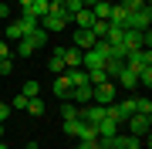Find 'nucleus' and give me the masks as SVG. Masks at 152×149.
<instances>
[{
  "mask_svg": "<svg viewBox=\"0 0 152 149\" xmlns=\"http://www.w3.org/2000/svg\"><path fill=\"white\" fill-rule=\"evenodd\" d=\"M44 44H48V31H44V27H37V31L24 34V37L17 41V54H20V58H31L34 51H37V48H44Z\"/></svg>",
  "mask_w": 152,
  "mask_h": 149,
  "instance_id": "f257e3e1",
  "label": "nucleus"
},
{
  "mask_svg": "<svg viewBox=\"0 0 152 149\" xmlns=\"http://www.w3.org/2000/svg\"><path fill=\"white\" fill-rule=\"evenodd\" d=\"M122 65L125 68H132V71H142V68H152V51L149 48H135V51H129V54L122 58Z\"/></svg>",
  "mask_w": 152,
  "mask_h": 149,
  "instance_id": "f03ea898",
  "label": "nucleus"
},
{
  "mask_svg": "<svg viewBox=\"0 0 152 149\" xmlns=\"http://www.w3.org/2000/svg\"><path fill=\"white\" fill-rule=\"evenodd\" d=\"M71 24V14H64V10H48L41 17V27L48 31V34H58V31H64Z\"/></svg>",
  "mask_w": 152,
  "mask_h": 149,
  "instance_id": "7ed1b4c3",
  "label": "nucleus"
},
{
  "mask_svg": "<svg viewBox=\"0 0 152 149\" xmlns=\"http://www.w3.org/2000/svg\"><path fill=\"white\" fill-rule=\"evenodd\" d=\"M122 126H129V136L142 139V136H149V129H152V115H139V112H132Z\"/></svg>",
  "mask_w": 152,
  "mask_h": 149,
  "instance_id": "20e7f679",
  "label": "nucleus"
},
{
  "mask_svg": "<svg viewBox=\"0 0 152 149\" xmlns=\"http://www.w3.org/2000/svg\"><path fill=\"white\" fill-rule=\"evenodd\" d=\"M78 119L88 122V126H98V122L105 119V105H95V102H88L85 109H78Z\"/></svg>",
  "mask_w": 152,
  "mask_h": 149,
  "instance_id": "39448f33",
  "label": "nucleus"
},
{
  "mask_svg": "<svg viewBox=\"0 0 152 149\" xmlns=\"http://www.w3.org/2000/svg\"><path fill=\"white\" fill-rule=\"evenodd\" d=\"M112 98H115V85H112V81L91 85V102H95V105H108Z\"/></svg>",
  "mask_w": 152,
  "mask_h": 149,
  "instance_id": "423d86ee",
  "label": "nucleus"
},
{
  "mask_svg": "<svg viewBox=\"0 0 152 149\" xmlns=\"http://www.w3.org/2000/svg\"><path fill=\"white\" fill-rule=\"evenodd\" d=\"M149 24H152V7L145 4L142 10L135 14H129V27H135V31H149Z\"/></svg>",
  "mask_w": 152,
  "mask_h": 149,
  "instance_id": "0eeeda50",
  "label": "nucleus"
},
{
  "mask_svg": "<svg viewBox=\"0 0 152 149\" xmlns=\"http://www.w3.org/2000/svg\"><path fill=\"white\" fill-rule=\"evenodd\" d=\"M122 44L129 48V51H135V48H145V31L125 27V31H122Z\"/></svg>",
  "mask_w": 152,
  "mask_h": 149,
  "instance_id": "6e6552de",
  "label": "nucleus"
},
{
  "mask_svg": "<svg viewBox=\"0 0 152 149\" xmlns=\"http://www.w3.org/2000/svg\"><path fill=\"white\" fill-rule=\"evenodd\" d=\"M48 7H51V0H31V4H24V17H34L41 24V17L48 14Z\"/></svg>",
  "mask_w": 152,
  "mask_h": 149,
  "instance_id": "1a4fd4ad",
  "label": "nucleus"
},
{
  "mask_svg": "<svg viewBox=\"0 0 152 149\" xmlns=\"http://www.w3.org/2000/svg\"><path fill=\"white\" fill-rule=\"evenodd\" d=\"M95 34H91V27H78L75 31V48H81V51H91L95 48Z\"/></svg>",
  "mask_w": 152,
  "mask_h": 149,
  "instance_id": "9d476101",
  "label": "nucleus"
},
{
  "mask_svg": "<svg viewBox=\"0 0 152 149\" xmlns=\"http://www.w3.org/2000/svg\"><path fill=\"white\" fill-rule=\"evenodd\" d=\"M108 24H112V27H129V10H125V7L122 4H112V14H108Z\"/></svg>",
  "mask_w": 152,
  "mask_h": 149,
  "instance_id": "9b49d317",
  "label": "nucleus"
},
{
  "mask_svg": "<svg viewBox=\"0 0 152 149\" xmlns=\"http://www.w3.org/2000/svg\"><path fill=\"white\" fill-rule=\"evenodd\" d=\"M105 65V54H102V51H85V54H81V68H85V71H88V68H102Z\"/></svg>",
  "mask_w": 152,
  "mask_h": 149,
  "instance_id": "f8f14e48",
  "label": "nucleus"
},
{
  "mask_svg": "<svg viewBox=\"0 0 152 149\" xmlns=\"http://www.w3.org/2000/svg\"><path fill=\"white\" fill-rule=\"evenodd\" d=\"M95 129H98V136H115V132L122 129V122H118V119H112V115H105Z\"/></svg>",
  "mask_w": 152,
  "mask_h": 149,
  "instance_id": "ddd939ff",
  "label": "nucleus"
},
{
  "mask_svg": "<svg viewBox=\"0 0 152 149\" xmlns=\"http://www.w3.org/2000/svg\"><path fill=\"white\" fill-rule=\"evenodd\" d=\"M81 48H64L61 51V58H64V68H81Z\"/></svg>",
  "mask_w": 152,
  "mask_h": 149,
  "instance_id": "4468645a",
  "label": "nucleus"
},
{
  "mask_svg": "<svg viewBox=\"0 0 152 149\" xmlns=\"http://www.w3.org/2000/svg\"><path fill=\"white\" fill-rule=\"evenodd\" d=\"M115 78H118V85H122V88H135V85H139V75L132 71V68H125V65H122V71L115 75Z\"/></svg>",
  "mask_w": 152,
  "mask_h": 149,
  "instance_id": "2eb2a0df",
  "label": "nucleus"
},
{
  "mask_svg": "<svg viewBox=\"0 0 152 149\" xmlns=\"http://www.w3.org/2000/svg\"><path fill=\"white\" fill-rule=\"evenodd\" d=\"M68 92H71V81H68V75L61 71V75L54 78V95H58L61 102H68Z\"/></svg>",
  "mask_w": 152,
  "mask_h": 149,
  "instance_id": "dca6fc26",
  "label": "nucleus"
},
{
  "mask_svg": "<svg viewBox=\"0 0 152 149\" xmlns=\"http://www.w3.org/2000/svg\"><path fill=\"white\" fill-rule=\"evenodd\" d=\"M71 21H75L78 27H91V24H95V14H91V7H81V10L71 17Z\"/></svg>",
  "mask_w": 152,
  "mask_h": 149,
  "instance_id": "f3484780",
  "label": "nucleus"
},
{
  "mask_svg": "<svg viewBox=\"0 0 152 149\" xmlns=\"http://www.w3.org/2000/svg\"><path fill=\"white\" fill-rule=\"evenodd\" d=\"M91 14H95V21H108L112 4H108V0H98V4H91Z\"/></svg>",
  "mask_w": 152,
  "mask_h": 149,
  "instance_id": "a211bd4d",
  "label": "nucleus"
},
{
  "mask_svg": "<svg viewBox=\"0 0 152 149\" xmlns=\"http://www.w3.org/2000/svg\"><path fill=\"white\" fill-rule=\"evenodd\" d=\"M102 71L108 75V78H115L122 71V58H105V65H102Z\"/></svg>",
  "mask_w": 152,
  "mask_h": 149,
  "instance_id": "6ab92c4d",
  "label": "nucleus"
},
{
  "mask_svg": "<svg viewBox=\"0 0 152 149\" xmlns=\"http://www.w3.org/2000/svg\"><path fill=\"white\" fill-rule=\"evenodd\" d=\"M20 95H27V98H41V85H37V81H34V78H31V81H24Z\"/></svg>",
  "mask_w": 152,
  "mask_h": 149,
  "instance_id": "aec40b11",
  "label": "nucleus"
},
{
  "mask_svg": "<svg viewBox=\"0 0 152 149\" xmlns=\"http://www.w3.org/2000/svg\"><path fill=\"white\" fill-rule=\"evenodd\" d=\"M81 126H85L81 119H64V136H78V132H81Z\"/></svg>",
  "mask_w": 152,
  "mask_h": 149,
  "instance_id": "412c9836",
  "label": "nucleus"
},
{
  "mask_svg": "<svg viewBox=\"0 0 152 149\" xmlns=\"http://www.w3.org/2000/svg\"><path fill=\"white\" fill-rule=\"evenodd\" d=\"M132 102H135V112H139V115H152V102H149V98L139 95V98H132Z\"/></svg>",
  "mask_w": 152,
  "mask_h": 149,
  "instance_id": "4be33fe9",
  "label": "nucleus"
},
{
  "mask_svg": "<svg viewBox=\"0 0 152 149\" xmlns=\"http://www.w3.org/2000/svg\"><path fill=\"white\" fill-rule=\"evenodd\" d=\"M17 24H20V31H24V34H31V31H37V27H41L34 17H24V14H20V21H17Z\"/></svg>",
  "mask_w": 152,
  "mask_h": 149,
  "instance_id": "5701e85b",
  "label": "nucleus"
},
{
  "mask_svg": "<svg viewBox=\"0 0 152 149\" xmlns=\"http://www.w3.org/2000/svg\"><path fill=\"white\" fill-rule=\"evenodd\" d=\"M118 149H142V139H135V136H122Z\"/></svg>",
  "mask_w": 152,
  "mask_h": 149,
  "instance_id": "b1692460",
  "label": "nucleus"
},
{
  "mask_svg": "<svg viewBox=\"0 0 152 149\" xmlns=\"http://www.w3.org/2000/svg\"><path fill=\"white\" fill-rule=\"evenodd\" d=\"M20 37H24L20 24H17V21H14V24H7V41H20Z\"/></svg>",
  "mask_w": 152,
  "mask_h": 149,
  "instance_id": "393cba45",
  "label": "nucleus"
},
{
  "mask_svg": "<svg viewBox=\"0 0 152 149\" xmlns=\"http://www.w3.org/2000/svg\"><path fill=\"white\" fill-rule=\"evenodd\" d=\"M48 68H51V71H54V75H61V71H64V58H61V54H51Z\"/></svg>",
  "mask_w": 152,
  "mask_h": 149,
  "instance_id": "a878e982",
  "label": "nucleus"
},
{
  "mask_svg": "<svg viewBox=\"0 0 152 149\" xmlns=\"http://www.w3.org/2000/svg\"><path fill=\"white\" fill-rule=\"evenodd\" d=\"M91 34H95L98 41H102L105 34H108V21H95V24H91Z\"/></svg>",
  "mask_w": 152,
  "mask_h": 149,
  "instance_id": "bb28decb",
  "label": "nucleus"
},
{
  "mask_svg": "<svg viewBox=\"0 0 152 149\" xmlns=\"http://www.w3.org/2000/svg\"><path fill=\"white\" fill-rule=\"evenodd\" d=\"M145 4H149V0H122V7H125V10H129V14L142 10V7H145Z\"/></svg>",
  "mask_w": 152,
  "mask_h": 149,
  "instance_id": "cd10ccee",
  "label": "nucleus"
},
{
  "mask_svg": "<svg viewBox=\"0 0 152 149\" xmlns=\"http://www.w3.org/2000/svg\"><path fill=\"white\" fill-rule=\"evenodd\" d=\"M61 4H64V14H71V17H75V14H78V10L85 7L81 0H61Z\"/></svg>",
  "mask_w": 152,
  "mask_h": 149,
  "instance_id": "c85d7f7f",
  "label": "nucleus"
},
{
  "mask_svg": "<svg viewBox=\"0 0 152 149\" xmlns=\"http://www.w3.org/2000/svg\"><path fill=\"white\" fill-rule=\"evenodd\" d=\"M61 119H78V109L71 102H61Z\"/></svg>",
  "mask_w": 152,
  "mask_h": 149,
  "instance_id": "c756f323",
  "label": "nucleus"
},
{
  "mask_svg": "<svg viewBox=\"0 0 152 149\" xmlns=\"http://www.w3.org/2000/svg\"><path fill=\"white\" fill-rule=\"evenodd\" d=\"M27 112H31V115H44V102L41 98H31L27 102Z\"/></svg>",
  "mask_w": 152,
  "mask_h": 149,
  "instance_id": "7c9ffc66",
  "label": "nucleus"
},
{
  "mask_svg": "<svg viewBox=\"0 0 152 149\" xmlns=\"http://www.w3.org/2000/svg\"><path fill=\"white\" fill-rule=\"evenodd\" d=\"M139 85H145V88L152 85V68H142L139 71Z\"/></svg>",
  "mask_w": 152,
  "mask_h": 149,
  "instance_id": "2f4dec72",
  "label": "nucleus"
},
{
  "mask_svg": "<svg viewBox=\"0 0 152 149\" xmlns=\"http://www.w3.org/2000/svg\"><path fill=\"white\" fill-rule=\"evenodd\" d=\"M27 102H31L27 95H14V102H10V105H14V109H27Z\"/></svg>",
  "mask_w": 152,
  "mask_h": 149,
  "instance_id": "473e14b6",
  "label": "nucleus"
},
{
  "mask_svg": "<svg viewBox=\"0 0 152 149\" xmlns=\"http://www.w3.org/2000/svg\"><path fill=\"white\" fill-rule=\"evenodd\" d=\"M10 68H14V58H7V61H0V75H10Z\"/></svg>",
  "mask_w": 152,
  "mask_h": 149,
  "instance_id": "72a5a7b5",
  "label": "nucleus"
},
{
  "mask_svg": "<svg viewBox=\"0 0 152 149\" xmlns=\"http://www.w3.org/2000/svg\"><path fill=\"white\" fill-rule=\"evenodd\" d=\"M10 58V44H7V41H0V61H7Z\"/></svg>",
  "mask_w": 152,
  "mask_h": 149,
  "instance_id": "f704fd0d",
  "label": "nucleus"
},
{
  "mask_svg": "<svg viewBox=\"0 0 152 149\" xmlns=\"http://www.w3.org/2000/svg\"><path fill=\"white\" fill-rule=\"evenodd\" d=\"M98 146V139H81V146H78V149H95Z\"/></svg>",
  "mask_w": 152,
  "mask_h": 149,
  "instance_id": "c9c22d12",
  "label": "nucleus"
},
{
  "mask_svg": "<svg viewBox=\"0 0 152 149\" xmlns=\"http://www.w3.org/2000/svg\"><path fill=\"white\" fill-rule=\"evenodd\" d=\"M7 115H10V105H7V102H0V122H4Z\"/></svg>",
  "mask_w": 152,
  "mask_h": 149,
  "instance_id": "e433bc0d",
  "label": "nucleus"
},
{
  "mask_svg": "<svg viewBox=\"0 0 152 149\" xmlns=\"http://www.w3.org/2000/svg\"><path fill=\"white\" fill-rule=\"evenodd\" d=\"M7 14H10V10H7V4H0V21H4Z\"/></svg>",
  "mask_w": 152,
  "mask_h": 149,
  "instance_id": "4c0bfd02",
  "label": "nucleus"
},
{
  "mask_svg": "<svg viewBox=\"0 0 152 149\" xmlns=\"http://www.w3.org/2000/svg\"><path fill=\"white\" fill-rule=\"evenodd\" d=\"M81 4H85V7H91V4H98V0H81Z\"/></svg>",
  "mask_w": 152,
  "mask_h": 149,
  "instance_id": "58836bf2",
  "label": "nucleus"
},
{
  "mask_svg": "<svg viewBox=\"0 0 152 149\" xmlns=\"http://www.w3.org/2000/svg\"><path fill=\"white\" fill-rule=\"evenodd\" d=\"M17 4H20V7H24V4H31V0H17Z\"/></svg>",
  "mask_w": 152,
  "mask_h": 149,
  "instance_id": "ea45409f",
  "label": "nucleus"
},
{
  "mask_svg": "<svg viewBox=\"0 0 152 149\" xmlns=\"http://www.w3.org/2000/svg\"><path fill=\"white\" fill-rule=\"evenodd\" d=\"M0 136H4V122H0Z\"/></svg>",
  "mask_w": 152,
  "mask_h": 149,
  "instance_id": "a19ab883",
  "label": "nucleus"
},
{
  "mask_svg": "<svg viewBox=\"0 0 152 149\" xmlns=\"http://www.w3.org/2000/svg\"><path fill=\"white\" fill-rule=\"evenodd\" d=\"M27 149H37V146H34V142H31V146H27Z\"/></svg>",
  "mask_w": 152,
  "mask_h": 149,
  "instance_id": "79ce46f5",
  "label": "nucleus"
},
{
  "mask_svg": "<svg viewBox=\"0 0 152 149\" xmlns=\"http://www.w3.org/2000/svg\"><path fill=\"white\" fill-rule=\"evenodd\" d=\"M0 149H7V146H4V142H0Z\"/></svg>",
  "mask_w": 152,
  "mask_h": 149,
  "instance_id": "37998d69",
  "label": "nucleus"
},
{
  "mask_svg": "<svg viewBox=\"0 0 152 149\" xmlns=\"http://www.w3.org/2000/svg\"><path fill=\"white\" fill-rule=\"evenodd\" d=\"M95 149H102V146H95Z\"/></svg>",
  "mask_w": 152,
  "mask_h": 149,
  "instance_id": "c03bdc74",
  "label": "nucleus"
}]
</instances>
